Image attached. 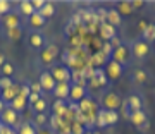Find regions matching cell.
Wrapping results in <instances>:
<instances>
[{"label":"cell","instance_id":"cell-40","mask_svg":"<svg viewBox=\"0 0 155 134\" xmlns=\"http://www.w3.org/2000/svg\"><path fill=\"white\" fill-rule=\"evenodd\" d=\"M5 62H7V55H5V53H4L2 50H0V67L4 65Z\"/></svg>","mask_w":155,"mask_h":134},{"label":"cell","instance_id":"cell-33","mask_svg":"<svg viewBox=\"0 0 155 134\" xmlns=\"http://www.w3.org/2000/svg\"><path fill=\"white\" fill-rule=\"evenodd\" d=\"M107 60H109V57H104V53H97V55H93V59H91V62H93L95 65H97V64H105Z\"/></svg>","mask_w":155,"mask_h":134},{"label":"cell","instance_id":"cell-8","mask_svg":"<svg viewBox=\"0 0 155 134\" xmlns=\"http://www.w3.org/2000/svg\"><path fill=\"white\" fill-rule=\"evenodd\" d=\"M0 120H2L4 126H9V127H14V129H17V126L22 122L21 115H19L16 110H12L11 107H7L5 110L0 113Z\"/></svg>","mask_w":155,"mask_h":134},{"label":"cell","instance_id":"cell-11","mask_svg":"<svg viewBox=\"0 0 155 134\" xmlns=\"http://www.w3.org/2000/svg\"><path fill=\"white\" fill-rule=\"evenodd\" d=\"M90 91L86 86H79V84H71V93H69V101L71 103H79L81 100L88 98Z\"/></svg>","mask_w":155,"mask_h":134},{"label":"cell","instance_id":"cell-10","mask_svg":"<svg viewBox=\"0 0 155 134\" xmlns=\"http://www.w3.org/2000/svg\"><path fill=\"white\" fill-rule=\"evenodd\" d=\"M102 103H104L102 108H105V110H117V108L122 105V100H121L119 95L109 91V93H105V95L102 96Z\"/></svg>","mask_w":155,"mask_h":134},{"label":"cell","instance_id":"cell-31","mask_svg":"<svg viewBox=\"0 0 155 134\" xmlns=\"http://www.w3.org/2000/svg\"><path fill=\"white\" fill-rule=\"evenodd\" d=\"M14 79L12 78H4V76H0V88H2V91L4 89H9V88H12L14 86Z\"/></svg>","mask_w":155,"mask_h":134},{"label":"cell","instance_id":"cell-26","mask_svg":"<svg viewBox=\"0 0 155 134\" xmlns=\"http://www.w3.org/2000/svg\"><path fill=\"white\" fill-rule=\"evenodd\" d=\"M100 33H102V36H104L107 41H114V40H116V36H117L116 28H112L110 24H107V22H104V24H102Z\"/></svg>","mask_w":155,"mask_h":134},{"label":"cell","instance_id":"cell-14","mask_svg":"<svg viewBox=\"0 0 155 134\" xmlns=\"http://www.w3.org/2000/svg\"><path fill=\"white\" fill-rule=\"evenodd\" d=\"M109 83H110V81H109V78H107V74H105V71H104V69L97 67V69H93V71H91V84H93L95 88L107 86Z\"/></svg>","mask_w":155,"mask_h":134},{"label":"cell","instance_id":"cell-20","mask_svg":"<svg viewBox=\"0 0 155 134\" xmlns=\"http://www.w3.org/2000/svg\"><path fill=\"white\" fill-rule=\"evenodd\" d=\"M17 134H36L38 132V127L33 120H22L19 126H17Z\"/></svg>","mask_w":155,"mask_h":134},{"label":"cell","instance_id":"cell-29","mask_svg":"<svg viewBox=\"0 0 155 134\" xmlns=\"http://www.w3.org/2000/svg\"><path fill=\"white\" fill-rule=\"evenodd\" d=\"M38 14H40V16H43L45 19H48V17L55 16V5H54L52 2H45V5L38 11Z\"/></svg>","mask_w":155,"mask_h":134},{"label":"cell","instance_id":"cell-18","mask_svg":"<svg viewBox=\"0 0 155 134\" xmlns=\"http://www.w3.org/2000/svg\"><path fill=\"white\" fill-rule=\"evenodd\" d=\"M105 22L110 24L112 28H119L122 24V14L117 9H109L105 11Z\"/></svg>","mask_w":155,"mask_h":134},{"label":"cell","instance_id":"cell-41","mask_svg":"<svg viewBox=\"0 0 155 134\" xmlns=\"http://www.w3.org/2000/svg\"><path fill=\"white\" fill-rule=\"evenodd\" d=\"M7 107H9V105H7L5 101H4V100H2V98H0V113H2V112L5 110Z\"/></svg>","mask_w":155,"mask_h":134},{"label":"cell","instance_id":"cell-3","mask_svg":"<svg viewBox=\"0 0 155 134\" xmlns=\"http://www.w3.org/2000/svg\"><path fill=\"white\" fill-rule=\"evenodd\" d=\"M117 120H119V112L117 110H105V108H98L97 110V115H95L97 127L100 129L109 127V126H114Z\"/></svg>","mask_w":155,"mask_h":134},{"label":"cell","instance_id":"cell-15","mask_svg":"<svg viewBox=\"0 0 155 134\" xmlns=\"http://www.w3.org/2000/svg\"><path fill=\"white\" fill-rule=\"evenodd\" d=\"M124 101H126L127 107H129L133 112L143 110V107H145V100H143V96L140 95V93H129Z\"/></svg>","mask_w":155,"mask_h":134},{"label":"cell","instance_id":"cell-22","mask_svg":"<svg viewBox=\"0 0 155 134\" xmlns=\"http://www.w3.org/2000/svg\"><path fill=\"white\" fill-rule=\"evenodd\" d=\"M26 21H28L29 29H40V28H43L45 24H47V19H45L43 16H40L38 12H35L33 16H31V17H28Z\"/></svg>","mask_w":155,"mask_h":134},{"label":"cell","instance_id":"cell-12","mask_svg":"<svg viewBox=\"0 0 155 134\" xmlns=\"http://www.w3.org/2000/svg\"><path fill=\"white\" fill-rule=\"evenodd\" d=\"M38 83H40V86H41V89H43L45 93H52L57 86V81L54 79V76L50 74V71H43V72L40 74Z\"/></svg>","mask_w":155,"mask_h":134},{"label":"cell","instance_id":"cell-44","mask_svg":"<svg viewBox=\"0 0 155 134\" xmlns=\"http://www.w3.org/2000/svg\"><path fill=\"white\" fill-rule=\"evenodd\" d=\"M0 98H2V88H0Z\"/></svg>","mask_w":155,"mask_h":134},{"label":"cell","instance_id":"cell-19","mask_svg":"<svg viewBox=\"0 0 155 134\" xmlns=\"http://www.w3.org/2000/svg\"><path fill=\"white\" fill-rule=\"evenodd\" d=\"M50 108H52V115H57V117H61V119H64V115L69 112L67 100H55Z\"/></svg>","mask_w":155,"mask_h":134},{"label":"cell","instance_id":"cell-2","mask_svg":"<svg viewBox=\"0 0 155 134\" xmlns=\"http://www.w3.org/2000/svg\"><path fill=\"white\" fill-rule=\"evenodd\" d=\"M129 50H131V57L136 59V60H147L148 55L152 53V45L150 41L143 40L141 36L136 40H133L131 43H129Z\"/></svg>","mask_w":155,"mask_h":134},{"label":"cell","instance_id":"cell-37","mask_svg":"<svg viewBox=\"0 0 155 134\" xmlns=\"http://www.w3.org/2000/svg\"><path fill=\"white\" fill-rule=\"evenodd\" d=\"M36 134H55V131L48 126V127H38V132Z\"/></svg>","mask_w":155,"mask_h":134},{"label":"cell","instance_id":"cell-45","mask_svg":"<svg viewBox=\"0 0 155 134\" xmlns=\"http://www.w3.org/2000/svg\"><path fill=\"white\" fill-rule=\"evenodd\" d=\"M71 134H72V132H71Z\"/></svg>","mask_w":155,"mask_h":134},{"label":"cell","instance_id":"cell-24","mask_svg":"<svg viewBox=\"0 0 155 134\" xmlns=\"http://www.w3.org/2000/svg\"><path fill=\"white\" fill-rule=\"evenodd\" d=\"M19 95H21V86H19V84H14L12 88L2 91V100L5 101V103H9V101H12L16 96H19Z\"/></svg>","mask_w":155,"mask_h":134},{"label":"cell","instance_id":"cell-30","mask_svg":"<svg viewBox=\"0 0 155 134\" xmlns=\"http://www.w3.org/2000/svg\"><path fill=\"white\" fill-rule=\"evenodd\" d=\"M9 12H12L11 2H7V0H0V16L4 17V16H7Z\"/></svg>","mask_w":155,"mask_h":134},{"label":"cell","instance_id":"cell-43","mask_svg":"<svg viewBox=\"0 0 155 134\" xmlns=\"http://www.w3.org/2000/svg\"><path fill=\"white\" fill-rule=\"evenodd\" d=\"M152 93H153V96H155V84H153V89H152Z\"/></svg>","mask_w":155,"mask_h":134},{"label":"cell","instance_id":"cell-32","mask_svg":"<svg viewBox=\"0 0 155 134\" xmlns=\"http://www.w3.org/2000/svg\"><path fill=\"white\" fill-rule=\"evenodd\" d=\"M29 91H31V93H36V95H41V96H45V91L41 89V86H40V83H29Z\"/></svg>","mask_w":155,"mask_h":134},{"label":"cell","instance_id":"cell-13","mask_svg":"<svg viewBox=\"0 0 155 134\" xmlns=\"http://www.w3.org/2000/svg\"><path fill=\"white\" fill-rule=\"evenodd\" d=\"M150 72L147 71V69H141V67H138V69H133L131 72H129V81L133 84H145L147 81H150Z\"/></svg>","mask_w":155,"mask_h":134},{"label":"cell","instance_id":"cell-28","mask_svg":"<svg viewBox=\"0 0 155 134\" xmlns=\"http://www.w3.org/2000/svg\"><path fill=\"white\" fill-rule=\"evenodd\" d=\"M33 122L36 124V127H48L50 126V113H35Z\"/></svg>","mask_w":155,"mask_h":134},{"label":"cell","instance_id":"cell-35","mask_svg":"<svg viewBox=\"0 0 155 134\" xmlns=\"http://www.w3.org/2000/svg\"><path fill=\"white\" fill-rule=\"evenodd\" d=\"M19 36H21V28L9 29V38H11L12 41H17V40H19Z\"/></svg>","mask_w":155,"mask_h":134},{"label":"cell","instance_id":"cell-16","mask_svg":"<svg viewBox=\"0 0 155 134\" xmlns=\"http://www.w3.org/2000/svg\"><path fill=\"white\" fill-rule=\"evenodd\" d=\"M2 19H4V24H5L7 29H17L22 26V19H21V14L19 12H9Z\"/></svg>","mask_w":155,"mask_h":134},{"label":"cell","instance_id":"cell-4","mask_svg":"<svg viewBox=\"0 0 155 134\" xmlns=\"http://www.w3.org/2000/svg\"><path fill=\"white\" fill-rule=\"evenodd\" d=\"M50 74L54 76L57 83H71V76H72V71L69 69L67 64L64 62H55V64H52L48 67Z\"/></svg>","mask_w":155,"mask_h":134},{"label":"cell","instance_id":"cell-25","mask_svg":"<svg viewBox=\"0 0 155 134\" xmlns=\"http://www.w3.org/2000/svg\"><path fill=\"white\" fill-rule=\"evenodd\" d=\"M48 107H50L48 100H47L45 96H41V98H40L36 103H33L29 108H31V112H33V113H47V112H48Z\"/></svg>","mask_w":155,"mask_h":134},{"label":"cell","instance_id":"cell-5","mask_svg":"<svg viewBox=\"0 0 155 134\" xmlns=\"http://www.w3.org/2000/svg\"><path fill=\"white\" fill-rule=\"evenodd\" d=\"M110 59L112 60H116L117 64H121L122 67H127L129 60L133 59V57H131V50H129V45L119 43L117 46H114V52H112Z\"/></svg>","mask_w":155,"mask_h":134},{"label":"cell","instance_id":"cell-39","mask_svg":"<svg viewBox=\"0 0 155 134\" xmlns=\"http://www.w3.org/2000/svg\"><path fill=\"white\" fill-rule=\"evenodd\" d=\"M133 4V9H140V7H143V0H134V2H131Z\"/></svg>","mask_w":155,"mask_h":134},{"label":"cell","instance_id":"cell-1","mask_svg":"<svg viewBox=\"0 0 155 134\" xmlns=\"http://www.w3.org/2000/svg\"><path fill=\"white\" fill-rule=\"evenodd\" d=\"M26 46H28L31 52L35 53H40V52L47 48V45H48V38L45 36L43 31H40V29H28L26 31Z\"/></svg>","mask_w":155,"mask_h":134},{"label":"cell","instance_id":"cell-23","mask_svg":"<svg viewBox=\"0 0 155 134\" xmlns=\"http://www.w3.org/2000/svg\"><path fill=\"white\" fill-rule=\"evenodd\" d=\"M17 11H19L21 16H26V19L31 17L35 12H36V11H35V7H33V2H29V0H22V2H19Z\"/></svg>","mask_w":155,"mask_h":134},{"label":"cell","instance_id":"cell-42","mask_svg":"<svg viewBox=\"0 0 155 134\" xmlns=\"http://www.w3.org/2000/svg\"><path fill=\"white\" fill-rule=\"evenodd\" d=\"M2 129H4V124H2V120H0V131H2Z\"/></svg>","mask_w":155,"mask_h":134},{"label":"cell","instance_id":"cell-17","mask_svg":"<svg viewBox=\"0 0 155 134\" xmlns=\"http://www.w3.org/2000/svg\"><path fill=\"white\" fill-rule=\"evenodd\" d=\"M69 93H71V83H57L55 89L52 91L55 100H69Z\"/></svg>","mask_w":155,"mask_h":134},{"label":"cell","instance_id":"cell-27","mask_svg":"<svg viewBox=\"0 0 155 134\" xmlns=\"http://www.w3.org/2000/svg\"><path fill=\"white\" fill-rule=\"evenodd\" d=\"M14 74H16V65H14V62H12V60H9V59H7V62L0 67V76L14 79Z\"/></svg>","mask_w":155,"mask_h":134},{"label":"cell","instance_id":"cell-38","mask_svg":"<svg viewBox=\"0 0 155 134\" xmlns=\"http://www.w3.org/2000/svg\"><path fill=\"white\" fill-rule=\"evenodd\" d=\"M0 134H17V131L14 127H9V126H4V129L0 131Z\"/></svg>","mask_w":155,"mask_h":134},{"label":"cell","instance_id":"cell-21","mask_svg":"<svg viewBox=\"0 0 155 134\" xmlns=\"http://www.w3.org/2000/svg\"><path fill=\"white\" fill-rule=\"evenodd\" d=\"M7 105L11 107L12 110H16L17 113H21V112H24L26 108H28V98H24V96L19 95V96H16L12 101H9Z\"/></svg>","mask_w":155,"mask_h":134},{"label":"cell","instance_id":"cell-9","mask_svg":"<svg viewBox=\"0 0 155 134\" xmlns=\"http://www.w3.org/2000/svg\"><path fill=\"white\" fill-rule=\"evenodd\" d=\"M105 74L107 78H109V81H114V79H119L124 74V67L121 65V64H117L116 60H112V59H109V60L105 62Z\"/></svg>","mask_w":155,"mask_h":134},{"label":"cell","instance_id":"cell-36","mask_svg":"<svg viewBox=\"0 0 155 134\" xmlns=\"http://www.w3.org/2000/svg\"><path fill=\"white\" fill-rule=\"evenodd\" d=\"M41 98V95H36V93H31V95L28 96V107H31L33 103H36V101Z\"/></svg>","mask_w":155,"mask_h":134},{"label":"cell","instance_id":"cell-7","mask_svg":"<svg viewBox=\"0 0 155 134\" xmlns=\"http://www.w3.org/2000/svg\"><path fill=\"white\" fill-rule=\"evenodd\" d=\"M57 57H59V46L54 45V43H48L47 48H43V50L40 52V60H41V64H45L47 67H50L52 64H55Z\"/></svg>","mask_w":155,"mask_h":134},{"label":"cell","instance_id":"cell-34","mask_svg":"<svg viewBox=\"0 0 155 134\" xmlns=\"http://www.w3.org/2000/svg\"><path fill=\"white\" fill-rule=\"evenodd\" d=\"M117 11L121 12V14H124V12H131V11H134V9H133V4H131V2H124V4H122V5L119 7V9H117Z\"/></svg>","mask_w":155,"mask_h":134},{"label":"cell","instance_id":"cell-6","mask_svg":"<svg viewBox=\"0 0 155 134\" xmlns=\"http://www.w3.org/2000/svg\"><path fill=\"white\" fill-rule=\"evenodd\" d=\"M129 122L133 124V127L140 132H147L150 129V119L147 115L145 110H138V112H133V115L129 117Z\"/></svg>","mask_w":155,"mask_h":134}]
</instances>
